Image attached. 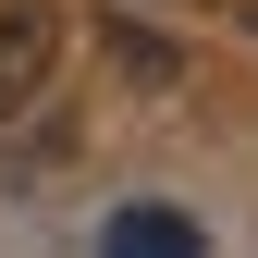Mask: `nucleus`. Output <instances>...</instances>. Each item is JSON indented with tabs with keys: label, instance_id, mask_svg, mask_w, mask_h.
<instances>
[{
	"label": "nucleus",
	"instance_id": "f03ea898",
	"mask_svg": "<svg viewBox=\"0 0 258 258\" xmlns=\"http://www.w3.org/2000/svg\"><path fill=\"white\" fill-rule=\"evenodd\" d=\"M99 258H209V234H197L184 209L136 197V209H111V221H99Z\"/></svg>",
	"mask_w": 258,
	"mask_h": 258
},
{
	"label": "nucleus",
	"instance_id": "f257e3e1",
	"mask_svg": "<svg viewBox=\"0 0 258 258\" xmlns=\"http://www.w3.org/2000/svg\"><path fill=\"white\" fill-rule=\"evenodd\" d=\"M49 61H61V13L49 0H13V13H0V123L49 86Z\"/></svg>",
	"mask_w": 258,
	"mask_h": 258
}]
</instances>
